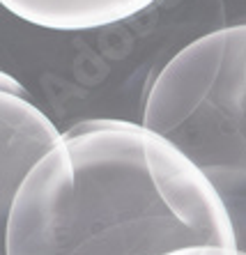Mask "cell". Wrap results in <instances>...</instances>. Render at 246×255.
<instances>
[{"label":"cell","mask_w":246,"mask_h":255,"mask_svg":"<svg viewBox=\"0 0 246 255\" xmlns=\"http://www.w3.org/2000/svg\"><path fill=\"white\" fill-rule=\"evenodd\" d=\"M166 255H240L237 246H223V244H191L182 246Z\"/></svg>","instance_id":"obj_5"},{"label":"cell","mask_w":246,"mask_h":255,"mask_svg":"<svg viewBox=\"0 0 246 255\" xmlns=\"http://www.w3.org/2000/svg\"><path fill=\"white\" fill-rule=\"evenodd\" d=\"M62 131L28 95L0 92V214L12 209L18 189L58 142Z\"/></svg>","instance_id":"obj_3"},{"label":"cell","mask_w":246,"mask_h":255,"mask_svg":"<svg viewBox=\"0 0 246 255\" xmlns=\"http://www.w3.org/2000/svg\"><path fill=\"white\" fill-rule=\"evenodd\" d=\"M140 122L205 172L246 253V23L175 53L152 81Z\"/></svg>","instance_id":"obj_2"},{"label":"cell","mask_w":246,"mask_h":255,"mask_svg":"<svg viewBox=\"0 0 246 255\" xmlns=\"http://www.w3.org/2000/svg\"><path fill=\"white\" fill-rule=\"evenodd\" d=\"M156 0H2V5L32 25L62 32L95 30L145 12Z\"/></svg>","instance_id":"obj_4"},{"label":"cell","mask_w":246,"mask_h":255,"mask_svg":"<svg viewBox=\"0 0 246 255\" xmlns=\"http://www.w3.org/2000/svg\"><path fill=\"white\" fill-rule=\"evenodd\" d=\"M65 186L62 255H166L235 246L221 196L196 163L143 122L90 118L51 152Z\"/></svg>","instance_id":"obj_1"}]
</instances>
